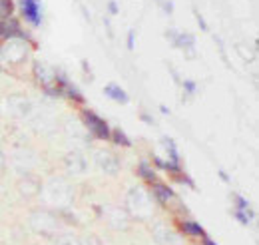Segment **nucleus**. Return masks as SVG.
Returning a JSON list of instances; mask_svg holds the SVG:
<instances>
[{
	"mask_svg": "<svg viewBox=\"0 0 259 245\" xmlns=\"http://www.w3.org/2000/svg\"><path fill=\"white\" fill-rule=\"evenodd\" d=\"M44 197L52 207L66 209L74 202V189L66 180H62V177H52L44 186Z\"/></svg>",
	"mask_w": 259,
	"mask_h": 245,
	"instance_id": "obj_1",
	"label": "nucleus"
},
{
	"mask_svg": "<svg viewBox=\"0 0 259 245\" xmlns=\"http://www.w3.org/2000/svg\"><path fill=\"white\" fill-rule=\"evenodd\" d=\"M126 209H128L130 215H136L140 219H148L149 215H152V211H154L152 195H148L140 188L130 189V193L126 197Z\"/></svg>",
	"mask_w": 259,
	"mask_h": 245,
	"instance_id": "obj_2",
	"label": "nucleus"
},
{
	"mask_svg": "<svg viewBox=\"0 0 259 245\" xmlns=\"http://www.w3.org/2000/svg\"><path fill=\"white\" fill-rule=\"evenodd\" d=\"M28 46L24 38H10L2 48H0V60L8 58V62H4V66H18L22 64L26 58H28ZM2 66V68H4Z\"/></svg>",
	"mask_w": 259,
	"mask_h": 245,
	"instance_id": "obj_3",
	"label": "nucleus"
},
{
	"mask_svg": "<svg viewBox=\"0 0 259 245\" xmlns=\"http://www.w3.org/2000/svg\"><path fill=\"white\" fill-rule=\"evenodd\" d=\"M30 226L38 233H54V231H58V217L52 211L38 209L30 215Z\"/></svg>",
	"mask_w": 259,
	"mask_h": 245,
	"instance_id": "obj_4",
	"label": "nucleus"
},
{
	"mask_svg": "<svg viewBox=\"0 0 259 245\" xmlns=\"http://www.w3.org/2000/svg\"><path fill=\"white\" fill-rule=\"evenodd\" d=\"M104 217L108 221V226L116 231H122V229H128L130 227V221H132V215L128 213L126 207H120V206H108L104 209Z\"/></svg>",
	"mask_w": 259,
	"mask_h": 245,
	"instance_id": "obj_5",
	"label": "nucleus"
},
{
	"mask_svg": "<svg viewBox=\"0 0 259 245\" xmlns=\"http://www.w3.org/2000/svg\"><path fill=\"white\" fill-rule=\"evenodd\" d=\"M94 162L108 175H114V173L120 171V160H118V155H114L112 151H108V150H96L94 151Z\"/></svg>",
	"mask_w": 259,
	"mask_h": 245,
	"instance_id": "obj_6",
	"label": "nucleus"
},
{
	"mask_svg": "<svg viewBox=\"0 0 259 245\" xmlns=\"http://www.w3.org/2000/svg\"><path fill=\"white\" fill-rule=\"evenodd\" d=\"M82 116H84V124H86V128L90 130V133H94V136L100 138V140H108V138H110L112 132H110V128H108V124L102 118H98L94 112H88V110H86Z\"/></svg>",
	"mask_w": 259,
	"mask_h": 245,
	"instance_id": "obj_7",
	"label": "nucleus"
},
{
	"mask_svg": "<svg viewBox=\"0 0 259 245\" xmlns=\"http://www.w3.org/2000/svg\"><path fill=\"white\" fill-rule=\"evenodd\" d=\"M64 132L70 142L74 144H88L90 136H88V128H86L80 120H74V118H68L66 124H64Z\"/></svg>",
	"mask_w": 259,
	"mask_h": 245,
	"instance_id": "obj_8",
	"label": "nucleus"
},
{
	"mask_svg": "<svg viewBox=\"0 0 259 245\" xmlns=\"http://www.w3.org/2000/svg\"><path fill=\"white\" fill-rule=\"evenodd\" d=\"M16 189H18L20 195H24V197H34V195H38L42 191V184L38 182V177L30 175V173H24L18 180Z\"/></svg>",
	"mask_w": 259,
	"mask_h": 245,
	"instance_id": "obj_9",
	"label": "nucleus"
},
{
	"mask_svg": "<svg viewBox=\"0 0 259 245\" xmlns=\"http://www.w3.org/2000/svg\"><path fill=\"white\" fill-rule=\"evenodd\" d=\"M20 8H22L24 18L30 22L32 26H40L42 22V4L40 0H20Z\"/></svg>",
	"mask_w": 259,
	"mask_h": 245,
	"instance_id": "obj_10",
	"label": "nucleus"
},
{
	"mask_svg": "<svg viewBox=\"0 0 259 245\" xmlns=\"http://www.w3.org/2000/svg\"><path fill=\"white\" fill-rule=\"evenodd\" d=\"M8 110H10L12 118H26L32 112V104L24 96H12V98H8Z\"/></svg>",
	"mask_w": 259,
	"mask_h": 245,
	"instance_id": "obj_11",
	"label": "nucleus"
},
{
	"mask_svg": "<svg viewBox=\"0 0 259 245\" xmlns=\"http://www.w3.org/2000/svg\"><path fill=\"white\" fill-rule=\"evenodd\" d=\"M12 164L18 171L22 173H28L34 166H36V155L30 151V150H18L14 155H12Z\"/></svg>",
	"mask_w": 259,
	"mask_h": 245,
	"instance_id": "obj_12",
	"label": "nucleus"
},
{
	"mask_svg": "<svg viewBox=\"0 0 259 245\" xmlns=\"http://www.w3.org/2000/svg\"><path fill=\"white\" fill-rule=\"evenodd\" d=\"M64 166H66V170L70 173H74V175L84 173L86 170H88V162H86V158H84V155L78 150L66 153V158H64Z\"/></svg>",
	"mask_w": 259,
	"mask_h": 245,
	"instance_id": "obj_13",
	"label": "nucleus"
},
{
	"mask_svg": "<svg viewBox=\"0 0 259 245\" xmlns=\"http://www.w3.org/2000/svg\"><path fill=\"white\" fill-rule=\"evenodd\" d=\"M152 235L156 239V243L160 245H182L180 235H176L169 227H166L164 224H156V227L152 229Z\"/></svg>",
	"mask_w": 259,
	"mask_h": 245,
	"instance_id": "obj_14",
	"label": "nucleus"
},
{
	"mask_svg": "<svg viewBox=\"0 0 259 245\" xmlns=\"http://www.w3.org/2000/svg\"><path fill=\"white\" fill-rule=\"evenodd\" d=\"M0 38L10 40V38H28V34L22 32L18 20L10 18V20H0Z\"/></svg>",
	"mask_w": 259,
	"mask_h": 245,
	"instance_id": "obj_15",
	"label": "nucleus"
},
{
	"mask_svg": "<svg viewBox=\"0 0 259 245\" xmlns=\"http://www.w3.org/2000/svg\"><path fill=\"white\" fill-rule=\"evenodd\" d=\"M171 44L182 48L184 52H189V56H193V52H196V38H193L191 34H178Z\"/></svg>",
	"mask_w": 259,
	"mask_h": 245,
	"instance_id": "obj_16",
	"label": "nucleus"
},
{
	"mask_svg": "<svg viewBox=\"0 0 259 245\" xmlns=\"http://www.w3.org/2000/svg\"><path fill=\"white\" fill-rule=\"evenodd\" d=\"M104 94H106L108 98H112L114 102H120V104H126V102H128V94L122 90L118 84H108V86L104 88Z\"/></svg>",
	"mask_w": 259,
	"mask_h": 245,
	"instance_id": "obj_17",
	"label": "nucleus"
},
{
	"mask_svg": "<svg viewBox=\"0 0 259 245\" xmlns=\"http://www.w3.org/2000/svg\"><path fill=\"white\" fill-rule=\"evenodd\" d=\"M154 197L160 199L162 204H167L171 197H174V191H171L167 186H162V184H156L154 186Z\"/></svg>",
	"mask_w": 259,
	"mask_h": 245,
	"instance_id": "obj_18",
	"label": "nucleus"
},
{
	"mask_svg": "<svg viewBox=\"0 0 259 245\" xmlns=\"http://www.w3.org/2000/svg\"><path fill=\"white\" fill-rule=\"evenodd\" d=\"M54 245H82V241L72 233H60V235H56Z\"/></svg>",
	"mask_w": 259,
	"mask_h": 245,
	"instance_id": "obj_19",
	"label": "nucleus"
},
{
	"mask_svg": "<svg viewBox=\"0 0 259 245\" xmlns=\"http://www.w3.org/2000/svg\"><path fill=\"white\" fill-rule=\"evenodd\" d=\"M34 72H36V76L42 80V84L44 86H50L52 82H54V76L46 70V66H42V64H36V68H34Z\"/></svg>",
	"mask_w": 259,
	"mask_h": 245,
	"instance_id": "obj_20",
	"label": "nucleus"
},
{
	"mask_svg": "<svg viewBox=\"0 0 259 245\" xmlns=\"http://www.w3.org/2000/svg\"><path fill=\"white\" fill-rule=\"evenodd\" d=\"M12 12H14V2H12V0H0V20L10 18Z\"/></svg>",
	"mask_w": 259,
	"mask_h": 245,
	"instance_id": "obj_21",
	"label": "nucleus"
},
{
	"mask_svg": "<svg viewBox=\"0 0 259 245\" xmlns=\"http://www.w3.org/2000/svg\"><path fill=\"white\" fill-rule=\"evenodd\" d=\"M164 142V146H166V150H167V153L171 155V162H174V164H178V150H176V144H174V140H169V138H164L162 140Z\"/></svg>",
	"mask_w": 259,
	"mask_h": 245,
	"instance_id": "obj_22",
	"label": "nucleus"
},
{
	"mask_svg": "<svg viewBox=\"0 0 259 245\" xmlns=\"http://www.w3.org/2000/svg\"><path fill=\"white\" fill-rule=\"evenodd\" d=\"M138 171H140V175L144 177V180H148V182H154L156 180V175H154V171L148 168V164H140V168H138Z\"/></svg>",
	"mask_w": 259,
	"mask_h": 245,
	"instance_id": "obj_23",
	"label": "nucleus"
},
{
	"mask_svg": "<svg viewBox=\"0 0 259 245\" xmlns=\"http://www.w3.org/2000/svg\"><path fill=\"white\" fill-rule=\"evenodd\" d=\"M182 229H184L185 233H189V235H204V229H202L198 224H184Z\"/></svg>",
	"mask_w": 259,
	"mask_h": 245,
	"instance_id": "obj_24",
	"label": "nucleus"
},
{
	"mask_svg": "<svg viewBox=\"0 0 259 245\" xmlns=\"http://www.w3.org/2000/svg\"><path fill=\"white\" fill-rule=\"evenodd\" d=\"M114 140H116L118 144H124V146H130V140H128V138L124 136V132H122V130H116V132H114Z\"/></svg>",
	"mask_w": 259,
	"mask_h": 245,
	"instance_id": "obj_25",
	"label": "nucleus"
},
{
	"mask_svg": "<svg viewBox=\"0 0 259 245\" xmlns=\"http://www.w3.org/2000/svg\"><path fill=\"white\" fill-rule=\"evenodd\" d=\"M184 90L191 96L193 92H196V82H193V80H184Z\"/></svg>",
	"mask_w": 259,
	"mask_h": 245,
	"instance_id": "obj_26",
	"label": "nucleus"
},
{
	"mask_svg": "<svg viewBox=\"0 0 259 245\" xmlns=\"http://www.w3.org/2000/svg\"><path fill=\"white\" fill-rule=\"evenodd\" d=\"M136 48V32L130 30L128 32V50H134Z\"/></svg>",
	"mask_w": 259,
	"mask_h": 245,
	"instance_id": "obj_27",
	"label": "nucleus"
},
{
	"mask_svg": "<svg viewBox=\"0 0 259 245\" xmlns=\"http://www.w3.org/2000/svg\"><path fill=\"white\" fill-rule=\"evenodd\" d=\"M233 199H235V204H237V207H240V209H247V207H249V204L245 202L243 197H240V195H233Z\"/></svg>",
	"mask_w": 259,
	"mask_h": 245,
	"instance_id": "obj_28",
	"label": "nucleus"
},
{
	"mask_svg": "<svg viewBox=\"0 0 259 245\" xmlns=\"http://www.w3.org/2000/svg\"><path fill=\"white\" fill-rule=\"evenodd\" d=\"M162 8L166 10V14H171L174 12V2H171V0H166V2L162 4Z\"/></svg>",
	"mask_w": 259,
	"mask_h": 245,
	"instance_id": "obj_29",
	"label": "nucleus"
},
{
	"mask_svg": "<svg viewBox=\"0 0 259 245\" xmlns=\"http://www.w3.org/2000/svg\"><path fill=\"white\" fill-rule=\"evenodd\" d=\"M108 10H110V14H118V12H120V8H118V2H114V0H110V2H108Z\"/></svg>",
	"mask_w": 259,
	"mask_h": 245,
	"instance_id": "obj_30",
	"label": "nucleus"
},
{
	"mask_svg": "<svg viewBox=\"0 0 259 245\" xmlns=\"http://www.w3.org/2000/svg\"><path fill=\"white\" fill-rule=\"evenodd\" d=\"M196 18H198V24H200V28H202V30H207V24H205V20H204V18L200 16V12H198V10H196Z\"/></svg>",
	"mask_w": 259,
	"mask_h": 245,
	"instance_id": "obj_31",
	"label": "nucleus"
},
{
	"mask_svg": "<svg viewBox=\"0 0 259 245\" xmlns=\"http://www.w3.org/2000/svg\"><path fill=\"white\" fill-rule=\"evenodd\" d=\"M6 166V155L2 153V151H0V170H2Z\"/></svg>",
	"mask_w": 259,
	"mask_h": 245,
	"instance_id": "obj_32",
	"label": "nucleus"
},
{
	"mask_svg": "<svg viewBox=\"0 0 259 245\" xmlns=\"http://www.w3.org/2000/svg\"><path fill=\"white\" fill-rule=\"evenodd\" d=\"M220 175L223 177V182H229V177H227V173H225V171H220Z\"/></svg>",
	"mask_w": 259,
	"mask_h": 245,
	"instance_id": "obj_33",
	"label": "nucleus"
},
{
	"mask_svg": "<svg viewBox=\"0 0 259 245\" xmlns=\"http://www.w3.org/2000/svg\"><path fill=\"white\" fill-rule=\"evenodd\" d=\"M205 245H215L213 241H209V239H205Z\"/></svg>",
	"mask_w": 259,
	"mask_h": 245,
	"instance_id": "obj_34",
	"label": "nucleus"
},
{
	"mask_svg": "<svg viewBox=\"0 0 259 245\" xmlns=\"http://www.w3.org/2000/svg\"><path fill=\"white\" fill-rule=\"evenodd\" d=\"M164 2H166V0H158V4H160V6H162V4H164Z\"/></svg>",
	"mask_w": 259,
	"mask_h": 245,
	"instance_id": "obj_35",
	"label": "nucleus"
}]
</instances>
